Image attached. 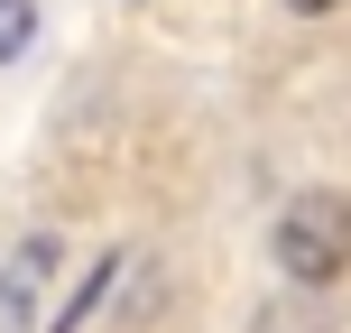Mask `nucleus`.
<instances>
[{
  "instance_id": "obj_1",
  "label": "nucleus",
  "mask_w": 351,
  "mask_h": 333,
  "mask_svg": "<svg viewBox=\"0 0 351 333\" xmlns=\"http://www.w3.org/2000/svg\"><path fill=\"white\" fill-rule=\"evenodd\" d=\"M268 260H278L287 287H342L351 278V194L342 185H305L278 204V222H268Z\"/></svg>"
},
{
  "instance_id": "obj_2",
  "label": "nucleus",
  "mask_w": 351,
  "mask_h": 333,
  "mask_svg": "<svg viewBox=\"0 0 351 333\" xmlns=\"http://www.w3.org/2000/svg\"><path fill=\"white\" fill-rule=\"evenodd\" d=\"M56 278H65V241L56 231H19L10 260H0V315H10V333H47Z\"/></svg>"
},
{
  "instance_id": "obj_3",
  "label": "nucleus",
  "mask_w": 351,
  "mask_h": 333,
  "mask_svg": "<svg viewBox=\"0 0 351 333\" xmlns=\"http://www.w3.org/2000/svg\"><path fill=\"white\" fill-rule=\"evenodd\" d=\"M121 268H130L121 250H102V260H93V278H84V287H74V297H65V306H56V315H47V333H74V324L93 315V306L111 297V287H121Z\"/></svg>"
},
{
  "instance_id": "obj_4",
  "label": "nucleus",
  "mask_w": 351,
  "mask_h": 333,
  "mask_svg": "<svg viewBox=\"0 0 351 333\" xmlns=\"http://www.w3.org/2000/svg\"><path fill=\"white\" fill-rule=\"evenodd\" d=\"M37 37V0H0V65H19Z\"/></svg>"
},
{
  "instance_id": "obj_5",
  "label": "nucleus",
  "mask_w": 351,
  "mask_h": 333,
  "mask_svg": "<svg viewBox=\"0 0 351 333\" xmlns=\"http://www.w3.org/2000/svg\"><path fill=\"white\" fill-rule=\"evenodd\" d=\"M287 10H296V19H333L342 0H287Z\"/></svg>"
}]
</instances>
